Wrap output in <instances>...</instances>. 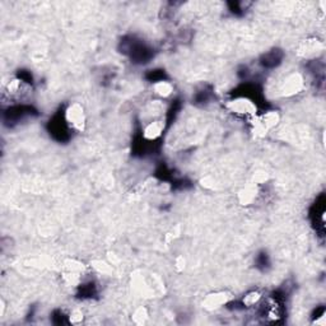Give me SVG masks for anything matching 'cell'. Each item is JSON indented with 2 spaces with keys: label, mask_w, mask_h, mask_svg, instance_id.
<instances>
[{
  "label": "cell",
  "mask_w": 326,
  "mask_h": 326,
  "mask_svg": "<svg viewBox=\"0 0 326 326\" xmlns=\"http://www.w3.org/2000/svg\"><path fill=\"white\" fill-rule=\"evenodd\" d=\"M321 49V45L318 41L312 40V41H304L303 44L299 46V55L306 57H313L317 55L318 50Z\"/></svg>",
  "instance_id": "7"
},
{
  "label": "cell",
  "mask_w": 326,
  "mask_h": 326,
  "mask_svg": "<svg viewBox=\"0 0 326 326\" xmlns=\"http://www.w3.org/2000/svg\"><path fill=\"white\" fill-rule=\"evenodd\" d=\"M256 194H258V186L256 185H249L238 194L239 203L246 205V204H250L251 201L255 199Z\"/></svg>",
  "instance_id": "8"
},
{
  "label": "cell",
  "mask_w": 326,
  "mask_h": 326,
  "mask_svg": "<svg viewBox=\"0 0 326 326\" xmlns=\"http://www.w3.org/2000/svg\"><path fill=\"white\" fill-rule=\"evenodd\" d=\"M229 299H231V296L227 292H215V293L208 294L207 298L204 299L203 304L207 310H217V308L228 303Z\"/></svg>",
  "instance_id": "5"
},
{
  "label": "cell",
  "mask_w": 326,
  "mask_h": 326,
  "mask_svg": "<svg viewBox=\"0 0 326 326\" xmlns=\"http://www.w3.org/2000/svg\"><path fill=\"white\" fill-rule=\"evenodd\" d=\"M279 121V115L275 111H268L267 114L261 115L255 124V133L260 135H265L267 131L274 128Z\"/></svg>",
  "instance_id": "3"
},
{
  "label": "cell",
  "mask_w": 326,
  "mask_h": 326,
  "mask_svg": "<svg viewBox=\"0 0 326 326\" xmlns=\"http://www.w3.org/2000/svg\"><path fill=\"white\" fill-rule=\"evenodd\" d=\"M64 117L65 121L68 124V126H70L71 129L76 131L85 130L86 126V115L85 110L79 104H73L65 110L64 112Z\"/></svg>",
  "instance_id": "1"
},
{
  "label": "cell",
  "mask_w": 326,
  "mask_h": 326,
  "mask_svg": "<svg viewBox=\"0 0 326 326\" xmlns=\"http://www.w3.org/2000/svg\"><path fill=\"white\" fill-rule=\"evenodd\" d=\"M228 110L236 115L241 116H251L256 112V105L248 97H237L229 101L227 105Z\"/></svg>",
  "instance_id": "2"
},
{
  "label": "cell",
  "mask_w": 326,
  "mask_h": 326,
  "mask_svg": "<svg viewBox=\"0 0 326 326\" xmlns=\"http://www.w3.org/2000/svg\"><path fill=\"white\" fill-rule=\"evenodd\" d=\"M165 121L163 120H154L150 121L143 130V136L147 140H155L157 138H159L162 135L163 130H165Z\"/></svg>",
  "instance_id": "6"
},
{
  "label": "cell",
  "mask_w": 326,
  "mask_h": 326,
  "mask_svg": "<svg viewBox=\"0 0 326 326\" xmlns=\"http://www.w3.org/2000/svg\"><path fill=\"white\" fill-rule=\"evenodd\" d=\"M153 90H154V92L157 93L158 96H160V97H167V96L171 95L174 88H172L171 83L162 79V80H158L157 83L153 86Z\"/></svg>",
  "instance_id": "9"
},
{
  "label": "cell",
  "mask_w": 326,
  "mask_h": 326,
  "mask_svg": "<svg viewBox=\"0 0 326 326\" xmlns=\"http://www.w3.org/2000/svg\"><path fill=\"white\" fill-rule=\"evenodd\" d=\"M83 320V315L80 312H73L70 315V322L71 323H79Z\"/></svg>",
  "instance_id": "12"
},
{
  "label": "cell",
  "mask_w": 326,
  "mask_h": 326,
  "mask_svg": "<svg viewBox=\"0 0 326 326\" xmlns=\"http://www.w3.org/2000/svg\"><path fill=\"white\" fill-rule=\"evenodd\" d=\"M147 318H148V313L145 308L140 307L134 312L133 320L135 323H144L145 321H147Z\"/></svg>",
  "instance_id": "11"
},
{
  "label": "cell",
  "mask_w": 326,
  "mask_h": 326,
  "mask_svg": "<svg viewBox=\"0 0 326 326\" xmlns=\"http://www.w3.org/2000/svg\"><path fill=\"white\" fill-rule=\"evenodd\" d=\"M303 88V79L299 74H291L284 79L282 85V93L284 96H293Z\"/></svg>",
  "instance_id": "4"
},
{
  "label": "cell",
  "mask_w": 326,
  "mask_h": 326,
  "mask_svg": "<svg viewBox=\"0 0 326 326\" xmlns=\"http://www.w3.org/2000/svg\"><path fill=\"white\" fill-rule=\"evenodd\" d=\"M260 298H261V294L259 293L258 291H253L243 297V299H242V304H243L244 307H253V306H255V304L260 301Z\"/></svg>",
  "instance_id": "10"
}]
</instances>
